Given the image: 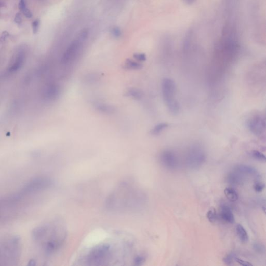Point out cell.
<instances>
[{"label":"cell","mask_w":266,"mask_h":266,"mask_svg":"<svg viewBox=\"0 0 266 266\" xmlns=\"http://www.w3.org/2000/svg\"><path fill=\"white\" fill-rule=\"evenodd\" d=\"M144 194L137 185L129 182L120 183L106 200L107 210L117 213H136L143 208Z\"/></svg>","instance_id":"cell-1"},{"label":"cell","mask_w":266,"mask_h":266,"mask_svg":"<svg viewBox=\"0 0 266 266\" xmlns=\"http://www.w3.org/2000/svg\"><path fill=\"white\" fill-rule=\"evenodd\" d=\"M66 235L64 224L58 222L37 227L33 232L34 241L47 255L53 254L61 248L65 243Z\"/></svg>","instance_id":"cell-2"},{"label":"cell","mask_w":266,"mask_h":266,"mask_svg":"<svg viewBox=\"0 0 266 266\" xmlns=\"http://www.w3.org/2000/svg\"><path fill=\"white\" fill-rule=\"evenodd\" d=\"M116 253L113 245L108 243H103L93 247L82 257L80 262L85 265L103 266L108 265L112 262Z\"/></svg>","instance_id":"cell-3"},{"label":"cell","mask_w":266,"mask_h":266,"mask_svg":"<svg viewBox=\"0 0 266 266\" xmlns=\"http://www.w3.org/2000/svg\"><path fill=\"white\" fill-rule=\"evenodd\" d=\"M20 241L17 236L0 241V262H16L20 255Z\"/></svg>","instance_id":"cell-4"},{"label":"cell","mask_w":266,"mask_h":266,"mask_svg":"<svg viewBox=\"0 0 266 266\" xmlns=\"http://www.w3.org/2000/svg\"><path fill=\"white\" fill-rule=\"evenodd\" d=\"M162 96L166 106L169 112L173 115L179 113L180 105L176 98V85L171 79L166 78L161 84Z\"/></svg>","instance_id":"cell-5"},{"label":"cell","mask_w":266,"mask_h":266,"mask_svg":"<svg viewBox=\"0 0 266 266\" xmlns=\"http://www.w3.org/2000/svg\"><path fill=\"white\" fill-rule=\"evenodd\" d=\"M248 127L251 133L259 138H265L266 120L264 115L255 113L251 115L248 121Z\"/></svg>","instance_id":"cell-6"},{"label":"cell","mask_w":266,"mask_h":266,"mask_svg":"<svg viewBox=\"0 0 266 266\" xmlns=\"http://www.w3.org/2000/svg\"><path fill=\"white\" fill-rule=\"evenodd\" d=\"M52 184V180L49 178L46 177L37 178L27 184L21 190V194H24L45 189L50 187Z\"/></svg>","instance_id":"cell-7"},{"label":"cell","mask_w":266,"mask_h":266,"mask_svg":"<svg viewBox=\"0 0 266 266\" xmlns=\"http://www.w3.org/2000/svg\"><path fill=\"white\" fill-rule=\"evenodd\" d=\"M205 159V152L199 146L194 145L189 148L187 153V160L190 165L194 166H200Z\"/></svg>","instance_id":"cell-8"},{"label":"cell","mask_w":266,"mask_h":266,"mask_svg":"<svg viewBox=\"0 0 266 266\" xmlns=\"http://www.w3.org/2000/svg\"><path fill=\"white\" fill-rule=\"evenodd\" d=\"M160 161L166 167L175 168L178 164V157L173 151L167 150L163 151L160 155Z\"/></svg>","instance_id":"cell-9"},{"label":"cell","mask_w":266,"mask_h":266,"mask_svg":"<svg viewBox=\"0 0 266 266\" xmlns=\"http://www.w3.org/2000/svg\"><path fill=\"white\" fill-rule=\"evenodd\" d=\"M81 40H75L69 45L63 54L61 62L66 64L72 61L76 56L81 47Z\"/></svg>","instance_id":"cell-10"},{"label":"cell","mask_w":266,"mask_h":266,"mask_svg":"<svg viewBox=\"0 0 266 266\" xmlns=\"http://www.w3.org/2000/svg\"><path fill=\"white\" fill-rule=\"evenodd\" d=\"M220 217L225 222L230 224H234L235 218L232 211L230 208L227 205H222L220 210Z\"/></svg>","instance_id":"cell-11"},{"label":"cell","mask_w":266,"mask_h":266,"mask_svg":"<svg viewBox=\"0 0 266 266\" xmlns=\"http://www.w3.org/2000/svg\"><path fill=\"white\" fill-rule=\"evenodd\" d=\"M95 107L98 111L107 115L112 114L115 111V109L113 106L106 103H98L95 105Z\"/></svg>","instance_id":"cell-12"},{"label":"cell","mask_w":266,"mask_h":266,"mask_svg":"<svg viewBox=\"0 0 266 266\" xmlns=\"http://www.w3.org/2000/svg\"><path fill=\"white\" fill-rule=\"evenodd\" d=\"M236 168L237 171L244 174L256 175L258 173V171L254 167L246 165H239L236 166Z\"/></svg>","instance_id":"cell-13"},{"label":"cell","mask_w":266,"mask_h":266,"mask_svg":"<svg viewBox=\"0 0 266 266\" xmlns=\"http://www.w3.org/2000/svg\"><path fill=\"white\" fill-rule=\"evenodd\" d=\"M236 232L238 234L239 238L243 243H246L248 241V234L243 226L238 224L236 226Z\"/></svg>","instance_id":"cell-14"},{"label":"cell","mask_w":266,"mask_h":266,"mask_svg":"<svg viewBox=\"0 0 266 266\" xmlns=\"http://www.w3.org/2000/svg\"><path fill=\"white\" fill-rule=\"evenodd\" d=\"M224 194L229 201L235 202L239 199V195L236 190L232 188H226L224 190Z\"/></svg>","instance_id":"cell-15"},{"label":"cell","mask_w":266,"mask_h":266,"mask_svg":"<svg viewBox=\"0 0 266 266\" xmlns=\"http://www.w3.org/2000/svg\"><path fill=\"white\" fill-rule=\"evenodd\" d=\"M59 93V88L56 85H51L47 89V96L50 99H54L56 98L58 96Z\"/></svg>","instance_id":"cell-16"},{"label":"cell","mask_w":266,"mask_h":266,"mask_svg":"<svg viewBox=\"0 0 266 266\" xmlns=\"http://www.w3.org/2000/svg\"><path fill=\"white\" fill-rule=\"evenodd\" d=\"M124 68L127 70H136L140 69L142 68V65L139 63L136 62L135 61L130 60V59H127L125 62Z\"/></svg>","instance_id":"cell-17"},{"label":"cell","mask_w":266,"mask_h":266,"mask_svg":"<svg viewBox=\"0 0 266 266\" xmlns=\"http://www.w3.org/2000/svg\"><path fill=\"white\" fill-rule=\"evenodd\" d=\"M168 126V124L166 123H161L157 124V125L154 126L151 130V134L153 135H159L166 129H167Z\"/></svg>","instance_id":"cell-18"},{"label":"cell","mask_w":266,"mask_h":266,"mask_svg":"<svg viewBox=\"0 0 266 266\" xmlns=\"http://www.w3.org/2000/svg\"><path fill=\"white\" fill-rule=\"evenodd\" d=\"M127 96L131 97L132 98L139 100L141 99L143 96V94L140 90L137 89H131L127 91Z\"/></svg>","instance_id":"cell-19"},{"label":"cell","mask_w":266,"mask_h":266,"mask_svg":"<svg viewBox=\"0 0 266 266\" xmlns=\"http://www.w3.org/2000/svg\"><path fill=\"white\" fill-rule=\"evenodd\" d=\"M206 217L211 223H214L217 220V214L216 210L214 208H211L206 213Z\"/></svg>","instance_id":"cell-20"},{"label":"cell","mask_w":266,"mask_h":266,"mask_svg":"<svg viewBox=\"0 0 266 266\" xmlns=\"http://www.w3.org/2000/svg\"><path fill=\"white\" fill-rule=\"evenodd\" d=\"M24 56L22 54L19 55L17 57L13 65L10 67V70L11 71H15L17 70L18 69L20 68L21 66V65L24 63Z\"/></svg>","instance_id":"cell-21"},{"label":"cell","mask_w":266,"mask_h":266,"mask_svg":"<svg viewBox=\"0 0 266 266\" xmlns=\"http://www.w3.org/2000/svg\"><path fill=\"white\" fill-rule=\"evenodd\" d=\"M250 154L252 155V157H254L255 159L257 160L260 161H266L265 155L258 150H253L251 152Z\"/></svg>","instance_id":"cell-22"},{"label":"cell","mask_w":266,"mask_h":266,"mask_svg":"<svg viewBox=\"0 0 266 266\" xmlns=\"http://www.w3.org/2000/svg\"><path fill=\"white\" fill-rule=\"evenodd\" d=\"M235 258L236 257L234 256V255L232 253H230L226 255L223 258V262L227 265H231L233 262V260L235 259Z\"/></svg>","instance_id":"cell-23"},{"label":"cell","mask_w":266,"mask_h":266,"mask_svg":"<svg viewBox=\"0 0 266 266\" xmlns=\"http://www.w3.org/2000/svg\"><path fill=\"white\" fill-rule=\"evenodd\" d=\"M254 189L257 192H260L264 189L265 185L262 183H256L254 185Z\"/></svg>","instance_id":"cell-24"},{"label":"cell","mask_w":266,"mask_h":266,"mask_svg":"<svg viewBox=\"0 0 266 266\" xmlns=\"http://www.w3.org/2000/svg\"><path fill=\"white\" fill-rule=\"evenodd\" d=\"M228 181L231 183H237L240 182V179L239 178L236 174H232L228 176Z\"/></svg>","instance_id":"cell-25"},{"label":"cell","mask_w":266,"mask_h":266,"mask_svg":"<svg viewBox=\"0 0 266 266\" xmlns=\"http://www.w3.org/2000/svg\"><path fill=\"white\" fill-rule=\"evenodd\" d=\"M234 260H236V262L238 263L240 265H241V266H253V265L252 264H250V262H247V261H245V260H243V259H240V258H236V257L235 258V259Z\"/></svg>","instance_id":"cell-26"},{"label":"cell","mask_w":266,"mask_h":266,"mask_svg":"<svg viewBox=\"0 0 266 266\" xmlns=\"http://www.w3.org/2000/svg\"><path fill=\"white\" fill-rule=\"evenodd\" d=\"M134 57L136 59H137V61H144L146 60V56L145 54H143V53L135 54L134 55Z\"/></svg>","instance_id":"cell-27"},{"label":"cell","mask_w":266,"mask_h":266,"mask_svg":"<svg viewBox=\"0 0 266 266\" xmlns=\"http://www.w3.org/2000/svg\"><path fill=\"white\" fill-rule=\"evenodd\" d=\"M40 26V21L39 20H34V21L33 22L32 24V27H33V33L34 34H35L38 31V28Z\"/></svg>","instance_id":"cell-28"},{"label":"cell","mask_w":266,"mask_h":266,"mask_svg":"<svg viewBox=\"0 0 266 266\" xmlns=\"http://www.w3.org/2000/svg\"><path fill=\"white\" fill-rule=\"evenodd\" d=\"M254 248L258 253H263L265 251V247L259 243H255L254 245Z\"/></svg>","instance_id":"cell-29"},{"label":"cell","mask_w":266,"mask_h":266,"mask_svg":"<svg viewBox=\"0 0 266 266\" xmlns=\"http://www.w3.org/2000/svg\"><path fill=\"white\" fill-rule=\"evenodd\" d=\"M112 34L113 35V36H115V38H119L121 36V31L120 29L117 28V27H115L112 30Z\"/></svg>","instance_id":"cell-30"},{"label":"cell","mask_w":266,"mask_h":266,"mask_svg":"<svg viewBox=\"0 0 266 266\" xmlns=\"http://www.w3.org/2000/svg\"><path fill=\"white\" fill-rule=\"evenodd\" d=\"M19 8L22 12L26 8H27L26 0H20L19 4Z\"/></svg>","instance_id":"cell-31"},{"label":"cell","mask_w":266,"mask_h":266,"mask_svg":"<svg viewBox=\"0 0 266 266\" xmlns=\"http://www.w3.org/2000/svg\"><path fill=\"white\" fill-rule=\"evenodd\" d=\"M22 13L24 14V16L26 17L27 18H32V17H33L32 12L28 8H26L24 10H23Z\"/></svg>","instance_id":"cell-32"},{"label":"cell","mask_w":266,"mask_h":266,"mask_svg":"<svg viewBox=\"0 0 266 266\" xmlns=\"http://www.w3.org/2000/svg\"><path fill=\"white\" fill-rule=\"evenodd\" d=\"M89 34V31L86 29H85L84 30L82 31L81 32L80 34V40H84L85 38H87V37L88 36Z\"/></svg>","instance_id":"cell-33"},{"label":"cell","mask_w":266,"mask_h":266,"mask_svg":"<svg viewBox=\"0 0 266 266\" xmlns=\"http://www.w3.org/2000/svg\"><path fill=\"white\" fill-rule=\"evenodd\" d=\"M15 21L18 24H20L22 22V17L20 13H17L15 17Z\"/></svg>","instance_id":"cell-34"},{"label":"cell","mask_w":266,"mask_h":266,"mask_svg":"<svg viewBox=\"0 0 266 266\" xmlns=\"http://www.w3.org/2000/svg\"><path fill=\"white\" fill-rule=\"evenodd\" d=\"M183 1L185 3L188 4H192L195 1V0H183Z\"/></svg>","instance_id":"cell-35"},{"label":"cell","mask_w":266,"mask_h":266,"mask_svg":"<svg viewBox=\"0 0 266 266\" xmlns=\"http://www.w3.org/2000/svg\"><path fill=\"white\" fill-rule=\"evenodd\" d=\"M40 1H42V0H40Z\"/></svg>","instance_id":"cell-36"}]
</instances>
